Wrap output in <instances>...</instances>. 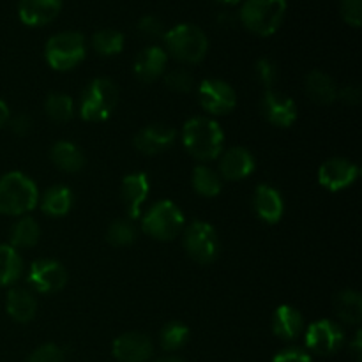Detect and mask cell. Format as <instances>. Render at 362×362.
<instances>
[{
	"mask_svg": "<svg viewBox=\"0 0 362 362\" xmlns=\"http://www.w3.org/2000/svg\"><path fill=\"white\" fill-rule=\"evenodd\" d=\"M182 141L186 151L200 161H212L223 151L225 133L216 120L207 117H193L182 127Z\"/></svg>",
	"mask_w": 362,
	"mask_h": 362,
	"instance_id": "obj_1",
	"label": "cell"
},
{
	"mask_svg": "<svg viewBox=\"0 0 362 362\" xmlns=\"http://www.w3.org/2000/svg\"><path fill=\"white\" fill-rule=\"evenodd\" d=\"M37 202V187L27 175L9 172L0 179V214L23 216L30 212Z\"/></svg>",
	"mask_w": 362,
	"mask_h": 362,
	"instance_id": "obj_2",
	"label": "cell"
},
{
	"mask_svg": "<svg viewBox=\"0 0 362 362\" xmlns=\"http://www.w3.org/2000/svg\"><path fill=\"white\" fill-rule=\"evenodd\" d=\"M165 45L170 55L186 64H197L207 55L209 41L200 27L180 23L165 34Z\"/></svg>",
	"mask_w": 362,
	"mask_h": 362,
	"instance_id": "obj_3",
	"label": "cell"
},
{
	"mask_svg": "<svg viewBox=\"0 0 362 362\" xmlns=\"http://www.w3.org/2000/svg\"><path fill=\"white\" fill-rule=\"evenodd\" d=\"M119 90L108 78H95L85 87L80 101V115L87 122H103L115 110Z\"/></svg>",
	"mask_w": 362,
	"mask_h": 362,
	"instance_id": "obj_4",
	"label": "cell"
},
{
	"mask_svg": "<svg viewBox=\"0 0 362 362\" xmlns=\"http://www.w3.org/2000/svg\"><path fill=\"white\" fill-rule=\"evenodd\" d=\"M286 0H246L240 7V21L258 35H271L281 25Z\"/></svg>",
	"mask_w": 362,
	"mask_h": 362,
	"instance_id": "obj_5",
	"label": "cell"
},
{
	"mask_svg": "<svg viewBox=\"0 0 362 362\" xmlns=\"http://www.w3.org/2000/svg\"><path fill=\"white\" fill-rule=\"evenodd\" d=\"M87 53L85 37L80 32H59L52 35L45 46V57L55 71H69L76 67Z\"/></svg>",
	"mask_w": 362,
	"mask_h": 362,
	"instance_id": "obj_6",
	"label": "cell"
},
{
	"mask_svg": "<svg viewBox=\"0 0 362 362\" xmlns=\"http://www.w3.org/2000/svg\"><path fill=\"white\" fill-rule=\"evenodd\" d=\"M144 232L151 235L152 239L168 243L173 240L184 228V216L180 209L173 202L161 200L156 202L147 214L144 216Z\"/></svg>",
	"mask_w": 362,
	"mask_h": 362,
	"instance_id": "obj_7",
	"label": "cell"
},
{
	"mask_svg": "<svg viewBox=\"0 0 362 362\" xmlns=\"http://www.w3.org/2000/svg\"><path fill=\"white\" fill-rule=\"evenodd\" d=\"M184 250L198 264H212L219 253L216 230L205 221H193L184 232Z\"/></svg>",
	"mask_w": 362,
	"mask_h": 362,
	"instance_id": "obj_8",
	"label": "cell"
},
{
	"mask_svg": "<svg viewBox=\"0 0 362 362\" xmlns=\"http://www.w3.org/2000/svg\"><path fill=\"white\" fill-rule=\"evenodd\" d=\"M198 99L202 108L212 115H226L237 105L235 90L226 81L216 78L202 81L198 87Z\"/></svg>",
	"mask_w": 362,
	"mask_h": 362,
	"instance_id": "obj_9",
	"label": "cell"
},
{
	"mask_svg": "<svg viewBox=\"0 0 362 362\" xmlns=\"http://www.w3.org/2000/svg\"><path fill=\"white\" fill-rule=\"evenodd\" d=\"M345 341L343 329L331 320H318L306 331V346L318 356H332Z\"/></svg>",
	"mask_w": 362,
	"mask_h": 362,
	"instance_id": "obj_10",
	"label": "cell"
},
{
	"mask_svg": "<svg viewBox=\"0 0 362 362\" xmlns=\"http://www.w3.org/2000/svg\"><path fill=\"white\" fill-rule=\"evenodd\" d=\"M28 283L39 293H55L66 286L67 272L59 262L41 258L34 262L28 271Z\"/></svg>",
	"mask_w": 362,
	"mask_h": 362,
	"instance_id": "obj_11",
	"label": "cell"
},
{
	"mask_svg": "<svg viewBox=\"0 0 362 362\" xmlns=\"http://www.w3.org/2000/svg\"><path fill=\"white\" fill-rule=\"evenodd\" d=\"M359 177V166L345 158H331L318 170V182L329 191H341Z\"/></svg>",
	"mask_w": 362,
	"mask_h": 362,
	"instance_id": "obj_12",
	"label": "cell"
},
{
	"mask_svg": "<svg viewBox=\"0 0 362 362\" xmlns=\"http://www.w3.org/2000/svg\"><path fill=\"white\" fill-rule=\"evenodd\" d=\"M113 357L119 362H147L154 346L144 332H126L113 341Z\"/></svg>",
	"mask_w": 362,
	"mask_h": 362,
	"instance_id": "obj_13",
	"label": "cell"
},
{
	"mask_svg": "<svg viewBox=\"0 0 362 362\" xmlns=\"http://www.w3.org/2000/svg\"><path fill=\"white\" fill-rule=\"evenodd\" d=\"M262 113L265 119L278 127H290L297 119V105L288 98V95L281 94L278 90L269 88L262 98Z\"/></svg>",
	"mask_w": 362,
	"mask_h": 362,
	"instance_id": "obj_14",
	"label": "cell"
},
{
	"mask_svg": "<svg viewBox=\"0 0 362 362\" xmlns=\"http://www.w3.org/2000/svg\"><path fill=\"white\" fill-rule=\"evenodd\" d=\"M175 136L177 133L173 127L163 126V124H152V126L144 127L134 136V147L145 156H156L172 147Z\"/></svg>",
	"mask_w": 362,
	"mask_h": 362,
	"instance_id": "obj_15",
	"label": "cell"
},
{
	"mask_svg": "<svg viewBox=\"0 0 362 362\" xmlns=\"http://www.w3.org/2000/svg\"><path fill=\"white\" fill-rule=\"evenodd\" d=\"M255 172V158L247 148L233 147L221 156L219 173L226 180H243Z\"/></svg>",
	"mask_w": 362,
	"mask_h": 362,
	"instance_id": "obj_16",
	"label": "cell"
},
{
	"mask_svg": "<svg viewBox=\"0 0 362 362\" xmlns=\"http://www.w3.org/2000/svg\"><path fill=\"white\" fill-rule=\"evenodd\" d=\"M151 184L145 173H129L122 180V202L126 207V214L129 219H136L140 216L141 205L147 200Z\"/></svg>",
	"mask_w": 362,
	"mask_h": 362,
	"instance_id": "obj_17",
	"label": "cell"
},
{
	"mask_svg": "<svg viewBox=\"0 0 362 362\" xmlns=\"http://www.w3.org/2000/svg\"><path fill=\"white\" fill-rule=\"evenodd\" d=\"M253 207L262 221L269 223V225H274V223H278L279 219L283 218L285 202H283L278 189H274V187L271 186H265L264 184V186H258L257 189H255Z\"/></svg>",
	"mask_w": 362,
	"mask_h": 362,
	"instance_id": "obj_18",
	"label": "cell"
},
{
	"mask_svg": "<svg viewBox=\"0 0 362 362\" xmlns=\"http://www.w3.org/2000/svg\"><path fill=\"white\" fill-rule=\"evenodd\" d=\"M60 6L62 0H20L18 14L25 25L39 27L52 21L59 14Z\"/></svg>",
	"mask_w": 362,
	"mask_h": 362,
	"instance_id": "obj_19",
	"label": "cell"
},
{
	"mask_svg": "<svg viewBox=\"0 0 362 362\" xmlns=\"http://www.w3.org/2000/svg\"><path fill=\"white\" fill-rule=\"evenodd\" d=\"M166 66V52L159 46H148L134 60V74L144 83L158 80Z\"/></svg>",
	"mask_w": 362,
	"mask_h": 362,
	"instance_id": "obj_20",
	"label": "cell"
},
{
	"mask_svg": "<svg viewBox=\"0 0 362 362\" xmlns=\"http://www.w3.org/2000/svg\"><path fill=\"white\" fill-rule=\"evenodd\" d=\"M304 329V320L303 315L292 306H279L278 310L272 315V332H274L278 338L290 341V339H296L297 336L303 332Z\"/></svg>",
	"mask_w": 362,
	"mask_h": 362,
	"instance_id": "obj_21",
	"label": "cell"
},
{
	"mask_svg": "<svg viewBox=\"0 0 362 362\" xmlns=\"http://www.w3.org/2000/svg\"><path fill=\"white\" fill-rule=\"evenodd\" d=\"M7 315L18 324H27L37 313V300L28 290L13 288L7 293L6 300Z\"/></svg>",
	"mask_w": 362,
	"mask_h": 362,
	"instance_id": "obj_22",
	"label": "cell"
},
{
	"mask_svg": "<svg viewBox=\"0 0 362 362\" xmlns=\"http://www.w3.org/2000/svg\"><path fill=\"white\" fill-rule=\"evenodd\" d=\"M306 94L318 105H332L338 99V88L329 74L315 69L306 76Z\"/></svg>",
	"mask_w": 362,
	"mask_h": 362,
	"instance_id": "obj_23",
	"label": "cell"
},
{
	"mask_svg": "<svg viewBox=\"0 0 362 362\" xmlns=\"http://www.w3.org/2000/svg\"><path fill=\"white\" fill-rule=\"evenodd\" d=\"M49 159L59 170L67 173L80 172L85 166V158L80 148L71 141H57L49 148Z\"/></svg>",
	"mask_w": 362,
	"mask_h": 362,
	"instance_id": "obj_24",
	"label": "cell"
},
{
	"mask_svg": "<svg viewBox=\"0 0 362 362\" xmlns=\"http://www.w3.org/2000/svg\"><path fill=\"white\" fill-rule=\"evenodd\" d=\"M73 191L66 186H53L42 194L41 198V211L45 214L60 218L66 216L73 207Z\"/></svg>",
	"mask_w": 362,
	"mask_h": 362,
	"instance_id": "obj_25",
	"label": "cell"
},
{
	"mask_svg": "<svg viewBox=\"0 0 362 362\" xmlns=\"http://www.w3.org/2000/svg\"><path fill=\"white\" fill-rule=\"evenodd\" d=\"M334 311L341 322L357 325L362 318V297L356 290H343L334 297Z\"/></svg>",
	"mask_w": 362,
	"mask_h": 362,
	"instance_id": "obj_26",
	"label": "cell"
},
{
	"mask_svg": "<svg viewBox=\"0 0 362 362\" xmlns=\"http://www.w3.org/2000/svg\"><path fill=\"white\" fill-rule=\"evenodd\" d=\"M39 235H41V230H39L37 223L30 216H23L20 221H16L13 225L9 232L11 239V247H21V250H27V247H34L37 244Z\"/></svg>",
	"mask_w": 362,
	"mask_h": 362,
	"instance_id": "obj_27",
	"label": "cell"
},
{
	"mask_svg": "<svg viewBox=\"0 0 362 362\" xmlns=\"http://www.w3.org/2000/svg\"><path fill=\"white\" fill-rule=\"evenodd\" d=\"M23 260L9 244H0V286H9L20 279Z\"/></svg>",
	"mask_w": 362,
	"mask_h": 362,
	"instance_id": "obj_28",
	"label": "cell"
},
{
	"mask_svg": "<svg viewBox=\"0 0 362 362\" xmlns=\"http://www.w3.org/2000/svg\"><path fill=\"white\" fill-rule=\"evenodd\" d=\"M193 187L198 194L207 198L218 197L221 191V177L207 166H197L193 172Z\"/></svg>",
	"mask_w": 362,
	"mask_h": 362,
	"instance_id": "obj_29",
	"label": "cell"
},
{
	"mask_svg": "<svg viewBox=\"0 0 362 362\" xmlns=\"http://www.w3.org/2000/svg\"><path fill=\"white\" fill-rule=\"evenodd\" d=\"M92 46L103 57L117 55L124 48V35L115 28H103V30H98L94 34Z\"/></svg>",
	"mask_w": 362,
	"mask_h": 362,
	"instance_id": "obj_30",
	"label": "cell"
},
{
	"mask_svg": "<svg viewBox=\"0 0 362 362\" xmlns=\"http://www.w3.org/2000/svg\"><path fill=\"white\" fill-rule=\"evenodd\" d=\"M45 112L55 122H67L74 113L73 99L67 94H60V92L49 94L45 103Z\"/></svg>",
	"mask_w": 362,
	"mask_h": 362,
	"instance_id": "obj_31",
	"label": "cell"
},
{
	"mask_svg": "<svg viewBox=\"0 0 362 362\" xmlns=\"http://www.w3.org/2000/svg\"><path fill=\"white\" fill-rule=\"evenodd\" d=\"M159 339H161L163 349L173 352V350H179L186 345L187 339H189V329L182 322H170L161 329Z\"/></svg>",
	"mask_w": 362,
	"mask_h": 362,
	"instance_id": "obj_32",
	"label": "cell"
},
{
	"mask_svg": "<svg viewBox=\"0 0 362 362\" xmlns=\"http://www.w3.org/2000/svg\"><path fill=\"white\" fill-rule=\"evenodd\" d=\"M106 240H108L112 246L124 247L129 246L136 240V228L133 226L131 221H122V219H117L110 225L108 232H106Z\"/></svg>",
	"mask_w": 362,
	"mask_h": 362,
	"instance_id": "obj_33",
	"label": "cell"
},
{
	"mask_svg": "<svg viewBox=\"0 0 362 362\" xmlns=\"http://www.w3.org/2000/svg\"><path fill=\"white\" fill-rule=\"evenodd\" d=\"M165 83L170 90L179 92V94H187V92L193 90L194 78L189 71L173 69L165 76Z\"/></svg>",
	"mask_w": 362,
	"mask_h": 362,
	"instance_id": "obj_34",
	"label": "cell"
},
{
	"mask_svg": "<svg viewBox=\"0 0 362 362\" xmlns=\"http://www.w3.org/2000/svg\"><path fill=\"white\" fill-rule=\"evenodd\" d=\"M255 74H257V80L264 87H267L269 90L276 83V80H278V67H276V64L272 60L260 59L257 62V66H255Z\"/></svg>",
	"mask_w": 362,
	"mask_h": 362,
	"instance_id": "obj_35",
	"label": "cell"
},
{
	"mask_svg": "<svg viewBox=\"0 0 362 362\" xmlns=\"http://www.w3.org/2000/svg\"><path fill=\"white\" fill-rule=\"evenodd\" d=\"M27 362H64V352L53 343H46L35 349Z\"/></svg>",
	"mask_w": 362,
	"mask_h": 362,
	"instance_id": "obj_36",
	"label": "cell"
},
{
	"mask_svg": "<svg viewBox=\"0 0 362 362\" xmlns=\"http://www.w3.org/2000/svg\"><path fill=\"white\" fill-rule=\"evenodd\" d=\"M341 16L352 27H359L362 23V0H341Z\"/></svg>",
	"mask_w": 362,
	"mask_h": 362,
	"instance_id": "obj_37",
	"label": "cell"
},
{
	"mask_svg": "<svg viewBox=\"0 0 362 362\" xmlns=\"http://www.w3.org/2000/svg\"><path fill=\"white\" fill-rule=\"evenodd\" d=\"M138 30H140L144 35H147V37H159V35H165L161 20L152 16V14L141 18L140 23H138Z\"/></svg>",
	"mask_w": 362,
	"mask_h": 362,
	"instance_id": "obj_38",
	"label": "cell"
},
{
	"mask_svg": "<svg viewBox=\"0 0 362 362\" xmlns=\"http://www.w3.org/2000/svg\"><path fill=\"white\" fill-rule=\"evenodd\" d=\"M272 362H311V357L304 350L292 346V349H285L283 352H279Z\"/></svg>",
	"mask_w": 362,
	"mask_h": 362,
	"instance_id": "obj_39",
	"label": "cell"
},
{
	"mask_svg": "<svg viewBox=\"0 0 362 362\" xmlns=\"http://www.w3.org/2000/svg\"><path fill=\"white\" fill-rule=\"evenodd\" d=\"M11 129H13L14 134H18V136H27V134L32 131L30 115H27V113H20V115L14 117V119L11 120Z\"/></svg>",
	"mask_w": 362,
	"mask_h": 362,
	"instance_id": "obj_40",
	"label": "cell"
},
{
	"mask_svg": "<svg viewBox=\"0 0 362 362\" xmlns=\"http://www.w3.org/2000/svg\"><path fill=\"white\" fill-rule=\"evenodd\" d=\"M338 99L345 105H357L361 101V88L357 85H346L338 92Z\"/></svg>",
	"mask_w": 362,
	"mask_h": 362,
	"instance_id": "obj_41",
	"label": "cell"
},
{
	"mask_svg": "<svg viewBox=\"0 0 362 362\" xmlns=\"http://www.w3.org/2000/svg\"><path fill=\"white\" fill-rule=\"evenodd\" d=\"M350 350H352V357L356 362H361V357H362V346H361V332H357L356 334V339H354V343L350 345Z\"/></svg>",
	"mask_w": 362,
	"mask_h": 362,
	"instance_id": "obj_42",
	"label": "cell"
},
{
	"mask_svg": "<svg viewBox=\"0 0 362 362\" xmlns=\"http://www.w3.org/2000/svg\"><path fill=\"white\" fill-rule=\"evenodd\" d=\"M9 122V108H7L6 103L0 99V127H4Z\"/></svg>",
	"mask_w": 362,
	"mask_h": 362,
	"instance_id": "obj_43",
	"label": "cell"
},
{
	"mask_svg": "<svg viewBox=\"0 0 362 362\" xmlns=\"http://www.w3.org/2000/svg\"><path fill=\"white\" fill-rule=\"evenodd\" d=\"M158 362H186V361L179 359V357H165V359H159Z\"/></svg>",
	"mask_w": 362,
	"mask_h": 362,
	"instance_id": "obj_44",
	"label": "cell"
},
{
	"mask_svg": "<svg viewBox=\"0 0 362 362\" xmlns=\"http://www.w3.org/2000/svg\"><path fill=\"white\" fill-rule=\"evenodd\" d=\"M219 2H223V4H237V2H239V0H219Z\"/></svg>",
	"mask_w": 362,
	"mask_h": 362,
	"instance_id": "obj_45",
	"label": "cell"
}]
</instances>
